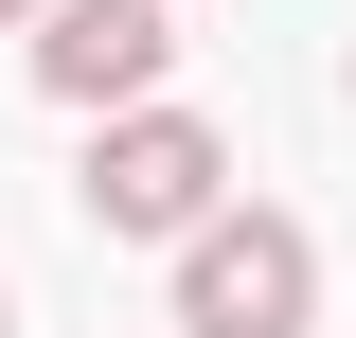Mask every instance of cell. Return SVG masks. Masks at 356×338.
Instances as JSON below:
<instances>
[{"mask_svg":"<svg viewBox=\"0 0 356 338\" xmlns=\"http://www.w3.org/2000/svg\"><path fill=\"white\" fill-rule=\"evenodd\" d=\"M303 321H321L303 214H196L178 232V338H303Z\"/></svg>","mask_w":356,"mask_h":338,"instance_id":"cell-1","label":"cell"},{"mask_svg":"<svg viewBox=\"0 0 356 338\" xmlns=\"http://www.w3.org/2000/svg\"><path fill=\"white\" fill-rule=\"evenodd\" d=\"M178 72V18L161 0H36V89L54 107H143Z\"/></svg>","mask_w":356,"mask_h":338,"instance_id":"cell-3","label":"cell"},{"mask_svg":"<svg viewBox=\"0 0 356 338\" xmlns=\"http://www.w3.org/2000/svg\"><path fill=\"white\" fill-rule=\"evenodd\" d=\"M89 214L178 250L196 214H232V143L196 125V107H161V89H143V107H107V143H89Z\"/></svg>","mask_w":356,"mask_h":338,"instance_id":"cell-2","label":"cell"},{"mask_svg":"<svg viewBox=\"0 0 356 338\" xmlns=\"http://www.w3.org/2000/svg\"><path fill=\"white\" fill-rule=\"evenodd\" d=\"M0 338H18V303H0Z\"/></svg>","mask_w":356,"mask_h":338,"instance_id":"cell-5","label":"cell"},{"mask_svg":"<svg viewBox=\"0 0 356 338\" xmlns=\"http://www.w3.org/2000/svg\"><path fill=\"white\" fill-rule=\"evenodd\" d=\"M0 18H36V0H0Z\"/></svg>","mask_w":356,"mask_h":338,"instance_id":"cell-4","label":"cell"}]
</instances>
